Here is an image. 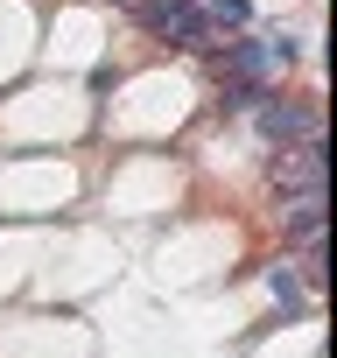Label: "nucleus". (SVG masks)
<instances>
[{
  "label": "nucleus",
  "mask_w": 337,
  "mask_h": 358,
  "mask_svg": "<svg viewBox=\"0 0 337 358\" xmlns=\"http://www.w3.org/2000/svg\"><path fill=\"white\" fill-rule=\"evenodd\" d=\"M225 71H232L246 92H267V85L288 71V43H225Z\"/></svg>",
  "instance_id": "1"
},
{
  "label": "nucleus",
  "mask_w": 337,
  "mask_h": 358,
  "mask_svg": "<svg viewBox=\"0 0 337 358\" xmlns=\"http://www.w3.org/2000/svg\"><path fill=\"white\" fill-rule=\"evenodd\" d=\"M260 106V134L274 141V148H295V141H323V127H316V113L309 106H295V99H253Z\"/></svg>",
  "instance_id": "2"
},
{
  "label": "nucleus",
  "mask_w": 337,
  "mask_h": 358,
  "mask_svg": "<svg viewBox=\"0 0 337 358\" xmlns=\"http://www.w3.org/2000/svg\"><path fill=\"white\" fill-rule=\"evenodd\" d=\"M267 176H274L281 197H295V190H323V141H295V148H281V155L267 162Z\"/></svg>",
  "instance_id": "3"
},
{
  "label": "nucleus",
  "mask_w": 337,
  "mask_h": 358,
  "mask_svg": "<svg viewBox=\"0 0 337 358\" xmlns=\"http://www.w3.org/2000/svg\"><path fill=\"white\" fill-rule=\"evenodd\" d=\"M281 225H288V239L309 253V246H323V190H295L288 204H281Z\"/></svg>",
  "instance_id": "4"
},
{
  "label": "nucleus",
  "mask_w": 337,
  "mask_h": 358,
  "mask_svg": "<svg viewBox=\"0 0 337 358\" xmlns=\"http://www.w3.org/2000/svg\"><path fill=\"white\" fill-rule=\"evenodd\" d=\"M197 15L211 22V36H225V29H246V15H253V8H246V0H204Z\"/></svg>",
  "instance_id": "5"
},
{
  "label": "nucleus",
  "mask_w": 337,
  "mask_h": 358,
  "mask_svg": "<svg viewBox=\"0 0 337 358\" xmlns=\"http://www.w3.org/2000/svg\"><path fill=\"white\" fill-rule=\"evenodd\" d=\"M267 288H274V302H281V309H302V281H295L288 267H267Z\"/></svg>",
  "instance_id": "6"
},
{
  "label": "nucleus",
  "mask_w": 337,
  "mask_h": 358,
  "mask_svg": "<svg viewBox=\"0 0 337 358\" xmlns=\"http://www.w3.org/2000/svg\"><path fill=\"white\" fill-rule=\"evenodd\" d=\"M127 8H134V0H127Z\"/></svg>",
  "instance_id": "7"
}]
</instances>
